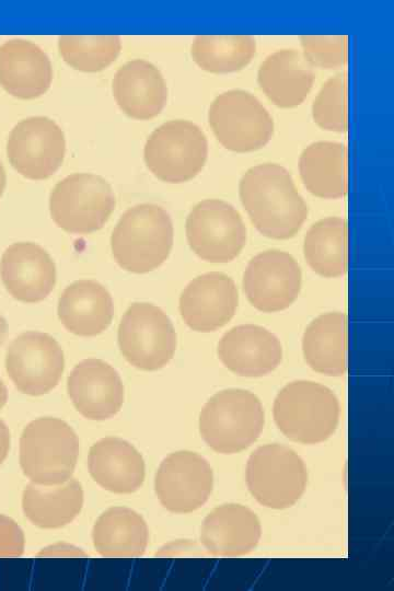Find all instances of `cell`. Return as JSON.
<instances>
[{"label": "cell", "mask_w": 394, "mask_h": 591, "mask_svg": "<svg viewBox=\"0 0 394 591\" xmlns=\"http://www.w3.org/2000/svg\"><path fill=\"white\" fill-rule=\"evenodd\" d=\"M241 202L252 223L265 236H294L309 210L290 173L275 163L258 164L245 172L239 185Z\"/></svg>", "instance_id": "obj_1"}, {"label": "cell", "mask_w": 394, "mask_h": 591, "mask_svg": "<svg viewBox=\"0 0 394 591\" xmlns=\"http://www.w3.org/2000/svg\"><path fill=\"white\" fill-rule=\"evenodd\" d=\"M173 223L169 212L155 204H139L119 218L111 236L116 263L134 274L160 267L173 246Z\"/></svg>", "instance_id": "obj_2"}, {"label": "cell", "mask_w": 394, "mask_h": 591, "mask_svg": "<svg viewBox=\"0 0 394 591\" xmlns=\"http://www.w3.org/2000/svg\"><path fill=\"white\" fill-rule=\"evenodd\" d=\"M278 429L290 440L316 444L327 440L339 422L337 396L325 385L292 381L277 394L273 407Z\"/></svg>", "instance_id": "obj_3"}, {"label": "cell", "mask_w": 394, "mask_h": 591, "mask_svg": "<svg viewBox=\"0 0 394 591\" xmlns=\"http://www.w3.org/2000/svg\"><path fill=\"white\" fill-rule=\"evenodd\" d=\"M265 413L259 398L243 389L212 395L199 414V432L216 452L233 454L253 444L263 431Z\"/></svg>", "instance_id": "obj_4"}, {"label": "cell", "mask_w": 394, "mask_h": 591, "mask_svg": "<svg viewBox=\"0 0 394 591\" xmlns=\"http://www.w3.org/2000/svg\"><path fill=\"white\" fill-rule=\"evenodd\" d=\"M79 439L66 421L40 417L28 422L20 438V465L31 482L57 485L71 478Z\"/></svg>", "instance_id": "obj_5"}, {"label": "cell", "mask_w": 394, "mask_h": 591, "mask_svg": "<svg viewBox=\"0 0 394 591\" xmlns=\"http://www.w3.org/2000/svg\"><path fill=\"white\" fill-rule=\"evenodd\" d=\"M116 206L112 186L102 176L74 173L58 182L49 196L54 222L73 234H89L103 228Z\"/></svg>", "instance_id": "obj_6"}, {"label": "cell", "mask_w": 394, "mask_h": 591, "mask_svg": "<svg viewBox=\"0 0 394 591\" xmlns=\"http://www.w3.org/2000/svg\"><path fill=\"white\" fill-rule=\"evenodd\" d=\"M208 142L202 130L188 120H170L148 138L143 158L147 167L166 183H184L204 167Z\"/></svg>", "instance_id": "obj_7"}, {"label": "cell", "mask_w": 394, "mask_h": 591, "mask_svg": "<svg viewBox=\"0 0 394 591\" xmlns=\"http://www.w3.org/2000/svg\"><path fill=\"white\" fill-rule=\"evenodd\" d=\"M124 358L135 368L155 371L165 367L176 350L172 321L159 306L135 302L124 313L117 332Z\"/></svg>", "instance_id": "obj_8"}, {"label": "cell", "mask_w": 394, "mask_h": 591, "mask_svg": "<svg viewBox=\"0 0 394 591\" xmlns=\"http://www.w3.org/2000/svg\"><path fill=\"white\" fill-rule=\"evenodd\" d=\"M308 471L296 451L279 443L258 447L246 464V484L263 506L286 509L303 495Z\"/></svg>", "instance_id": "obj_9"}, {"label": "cell", "mask_w": 394, "mask_h": 591, "mask_svg": "<svg viewBox=\"0 0 394 591\" xmlns=\"http://www.w3.org/2000/svg\"><path fill=\"white\" fill-rule=\"evenodd\" d=\"M209 125L217 140L228 150L251 152L263 148L274 132V120L250 92L230 90L210 105Z\"/></svg>", "instance_id": "obj_10"}, {"label": "cell", "mask_w": 394, "mask_h": 591, "mask_svg": "<svg viewBox=\"0 0 394 591\" xmlns=\"http://www.w3.org/2000/svg\"><path fill=\"white\" fill-rule=\"evenodd\" d=\"M189 247L210 263L233 260L246 243V228L239 211L220 199L198 202L186 219Z\"/></svg>", "instance_id": "obj_11"}, {"label": "cell", "mask_w": 394, "mask_h": 591, "mask_svg": "<svg viewBox=\"0 0 394 591\" xmlns=\"http://www.w3.org/2000/svg\"><path fill=\"white\" fill-rule=\"evenodd\" d=\"M65 368L63 351L49 334L27 331L15 337L5 352V370L23 394L39 396L59 383Z\"/></svg>", "instance_id": "obj_12"}, {"label": "cell", "mask_w": 394, "mask_h": 591, "mask_svg": "<svg viewBox=\"0 0 394 591\" xmlns=\"http://www.w3.org/2000/svg\"><path fill=\"white\" fill-rule=\"evenodd\" d=\"M66 141L61 128L50 118L33 116L18 123L7 142L11 165L24 177L46 179L61 165Z\"/></svg>", "instance_id": "obj_13"}, {"label": "cell", "mask_w": 394, "mask_h": 591, "mask_svg": "<svg viewBox=\"0 0 394 591\" xmlns=\"http://www.w3.org/2000/svg\"><path fill=\"white\" fill-rule=\"evenodd\" d=\"M213 473L208 461L196 452L182 450L169 454L154 476L160 503L174 513H189L209 499Z\"/></svg>", "instance_id": "obj_14"}, {"label": "cell", "mask_w": 394, "mask_h": 591, "mask_svg": "<svg viewBox=\"0 0 394 591\" xmlns=\"http://www.w3.org/2000/svg\"><path fill=\"white\" fill-rule=\"evenodd\" d=\"M302 283L301 268L288 253L268 250L255 255L243 275V290L258 311L286 310L298 298Z\"/></svg>", "instance_id": "obj_15"}, {"label": "cell", "mask_w": 394, "mask_h": 591, "mask_svg": "<svg viewBox=\"0 0 394 591\" xmlns=\"http://www.w3.org/2000/svg\"><path fill=\"white\" fill-rule=\"evenodd\" d=\"M237 304L233 279L223 273L210 271L197 276L184 288L178 310L189 328L209 333L224 326L234 316Z\"/></svg>", "instance_id": "obj_16"}, {"label": "cell", "mask_w": 394, "mask_h": 591, "mask_svg": "<svg viewBox=\"0 0 394 591\" xmlns=\"http://www.w3.org/2000/svg\"><path fill=\"white\" fill-rule=\"evenodd\" d=\"M67 390L74 408L91 420L114 417L125 397L119 373L108 362L95 358L74 366L68 376Z\"/></svg>", "instance_id": "obj_17"}, {"label": "cell", "mask_w": 394, "mask_h": 591, "mask_svg": "<svg viewBox=\"0 0 394 591\" xmlns=\"http://www.w3.org/2000/svg\"><path fill=\"white\" fill-rule=\"evenodd\" d=\"M1 280L18 301L37 303L46 299L56 285V265L40 245L18 242L8 246L0 263Z\"/></svg>", "instance_id": "obj_18"}, {"label": "cell", "mask_w": 394, "mask_h": 591, "mask_svg": "<svg viewBox=\"0 0 394 591\" xmlns=\"http://www.w3.org/2000/svg\"><path fill=\"white\" fill-rule=\"evenodd\" d=\"M222 364L241 376L258 378L273 372L281 362L282 346L267 328L243 324L224 333L218 343Z\"/></svg>", "instance_id": "obj_19"}, {"label": "cell", "mask_w": 394, "mask_h": 591, "mask_svg": "<svg viewBox=\"0 0 394 591\" xmlns=\"http://www.w3.org/2000/svg\"><path fill=\"white\" fill-rule=\"evenodd\" d=\"M262 536L256 513L240 503H223L208 513L200 528V543L213 556L251 553Z\"/></svg>", "instance_id": "obj_20"}, {"label": "cell", "mask_w": 394, "mask_h": 591, "mask_svg": "<svg viewBox=\"0 0 394 591\" xmlns=\"http://www.w3.org/2000/svg\"><path fill=\"white\" fill-rule=\"evenodd\" d=\"M51 79L50 60L34 43L16 38L0 46V85L11 95L38 97L49 89Z\"/></svg>", "instance_id": "obj_21"}, {"label": "cell", "mask_w": 394, "mask_h": 591, "mask_svg": "<svg viewBox=\"0 0 394 591\" xmlns=\"http://www.w3.org/2000/svg\"><path fill=\"white\" fill-rule=\"evenodd\" d=\"M63 327L78 336L92 337L112 323L114 303L108 290L92 279H80L62 291L57 306Z\"/></svg>", "instance_id": "obj_22"}, {"label": "cell", "mask_w": 394, "mask_h": 591, "mask_svg": "<svg viewBox=\"0 0 394 591\" xmlns=\"http://www.w3.org/2000/svg\"><path fill=\"white\" fill-rule=\"evenodd\" d=\"M88 466L94 482L115 494L135 493L144 480L142 455L120 438L106 437L96 441L90 449Z\"/></svg>", "instance_id": "obj_23"}, {"label": "cell", "mask_w": 394, "mask_h": 591, "mask_svg": "<svg viewBox=\"0 0 394 591\" xmlns=\"http://www.w3.org/2000/svg\"><path fill=\"white\" fill-rule=\"evenodd\" d=\"M118 106L135 119L160 114L167 100V88L160 70L149 61L135 59L123 65L113 80Z\"/></svg>", "instance_id": "obj_24"}, {"label": "cell", "mask_w": 394, "mask_h": 591, "mask_svg": "<svg viewBox=\"0 0 394 591\" xmlns=\"http://www.w3.org/2000/svg\"><path fill=\"white\" fill-rule=\"evenodd\" d=\"M257 81L275 105L290 108L305 100L312 89L314 73L301 53L296 49H280L262 62Z\"/></svg>", "instance_id": "obj_25"}, {"label": "cell", "mask_w": 394, "mask_h": 591, "mask_svg": "<svg viewBox=\"0 0 394 591\" xmlns=\"http://www.w3.org/2000/svg\"><path fill=\"white\" fill-rule=\"evenodd\" d=\"M83 489L74 479L57 485L30 483L22 496L25 517L42 529H58L72 522L83 507Z\"/></svg>", "instance_id": "obj_26"}, {"label": "cell", "mask_w": 394, "mask_h": 591, "mask_svg": "<svg viewBox=\"0 0 394 591\" xmlns=\"http://www.w3.org/2000/svg\"><path fill=\"white\" fill-rule=\"evenodd\" d=\"M301 179L316 197L341 198L347 193V148L332 141L306 147L299 159Z\"/></svg>", "instance_id": "obj_27"}, {"label": "cell", "mask_w": 394, "mask_h": 591, "mask_svg": "<svg viewBox=\"0 0 394 591\" xmlns=\"http://www.w3.org/2000/svg\"><path fill=\"white\" fill-rule=\"evenodd\" d=\"M92 541L104 557H139L148 546L149 531L144 519L135 510L112 507L95 521Z\"/></svg>", "instance_id": "obj_28"}, {"label": "cell", "mask_w": 394, "mask_h": 591, "mask_svg": "<svg viewBox=\"0 0 394 591\" xmlns=\"http://www.w3.org/2000/svg\"><path fill=\"white\" fill-rule=\"evenodd\" d=\"M302 351L316 372L340 376L346 371V315L328 312L318 315L305 328Z\"/></svg>", "instance_id": "obj_29"}, {"label": "cell", "mask_w": 394, "mask_h": 591, "mask_svg": "<svg viewBox=\"0 0 394 591\" xmlns=\"http://www.w3.org/2000/svg\"><path fill=\"white\" fill-rule=\"evenodd\" d=\"M303 254L309 266L320 276L336 278L347 268V222L340 217H327L306 232Z\"/></svg>", "instance_id": "obj_30"}, {"label": "cell", "mask_w": 394, "mask_h": 591, "mask_svg": "<svg viewBox=\"0 0 394 591\" xmlns=\"http://www.w3.org/2000/svg\"><path fill=\"white\" fill-rule=\"evenodd\" d=\"M256 53L250 35H198L192 45V57L204 70L213 73L234 72L246 67Z\"/></svg>", "instance_id": "obj_31"}, {"label": "cell", "mask_w": 394, "mask_h": 591, "mask_svg": "<svg viewBox=\"0 0 394 591\" xmlns=\"http://www.w3.org/2000/svg\"><path fill=\"white\" fill-rule=\"evenodd\" d=\"M58 48L63 60L74 69L95 72L117 58L121 44L117 35H62Z\"/></svg>", "instance_id": "obj_32"}, {"label": "cell", "mask_w": 394, "mask_h": 591, "mask_svg": "<svg viewBox=\"0 0 394 591\" xmlns=\"http://www.w3.org/2000/svg\"><path fill=\"white\" fill-rule=\"evenodd\" d=\"M314 121L323 129L345 132L347 118V77L338 73L321 88L312 105Z\"/></svg>", "instance_id": "obj_33"}, {"label": "cell", "mask_w": 394, "mask_h": 591, "mask_svg": "<svg viewBox=\"0 0 394 591\" xmlns=\"http://www.w3.org/2000/svg\"><path fill=\"white\" fill-rule=\"evenodd\" d=\"M300 42L311 67L334 69L347 61V35H302Z\"/></svg>", "instance_id": "obj_34"}, {"label": "cell", "mask_w": 394, "mask_h": 591, "mask_svg": "<svg viewBox=\"0 0 394 591\" xmlns=\"http://www.w3.org/2000/svg\"><path fill=\"white\" fill-rule=\"evenodd\" d=\"M24 552V534L18 523L0 514V557H19Z\"/></svg>", "instance_id": "obj_35"}, {"label": "cell", "mask_w": 394, "mask_h": 591, "mask_svg": "<svg viewBox=\"0 0 394 591\" xmlns=\"http://www.w3.org/2000/svg\"><path fill=\"white\" fill-rule=\"evenodd\" d=\"M37 556L40 557H85L86 553H84L81 548L67 544V543H57L49 545L45 548H43Z\"/></svg>", "instance_id": "obj_36"}, {"label": "cell", "mask_w": 394, "mask_h": 591, "mask_svg": "<svg viewBox=\"0 0 394 591\" xmlns=\"http://www.w3.org/2000/svg\"><path fill=\"white\" fill-rule=\"evenodd\" d=\"M11 436L5 422L0 419V464L5 460L10 450Z\"/></svg>", "instance_id": "obj_37"}, {"label": "cell", "mask_w": 394, "mask_h": 591, "mask_svg": "<svg viewBox=\"0 0 394 591\" xmlns=\"http://www.w3.org/2000/svg\"><path fill=\"white\" fill-rule=\"evenodd\" d=\"M8 401V389L0 378V409L5 405Z\"/></svg>", "instance_id": "obj_38"}, {"label": "cell", "mask_w": 394, "mask_h": 591, "mask_svg": "<svg viewBox=\"0 0 394 591\" xmlns=\"http://www.w3.org/2000/svg\"><path fill=\"white\" fill-rule=\"evenodd\" d=\"M8 332L5 318L0 314V346L3 344Z\"/></svg>", "instance_id": "obj_39"}, {"label": "cell", "mask_w": 394, "mask_h": 591, "mask_svg": "<svg viewBox=\"0 0 394 591\" xmlns=\"http://www.w3.org/2000/svg\"><path fill=\"white\" fill-rule=\"evenodd\" d=\"M5 184H7V175H5V171H4V167L0 161V197L2 196L3 194V190L5 188Z\"/></svg>", "instance_id": "obj_40"}]
</instances>
